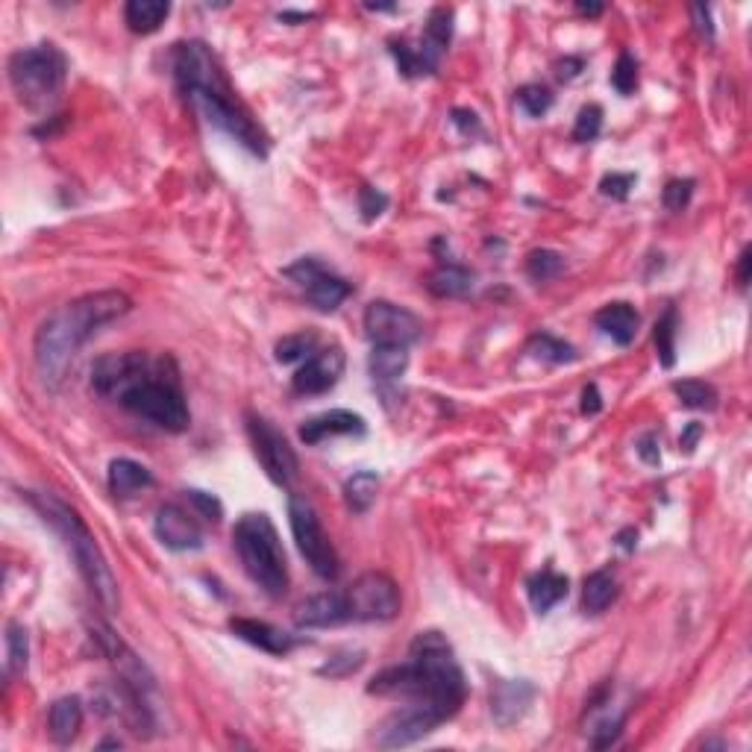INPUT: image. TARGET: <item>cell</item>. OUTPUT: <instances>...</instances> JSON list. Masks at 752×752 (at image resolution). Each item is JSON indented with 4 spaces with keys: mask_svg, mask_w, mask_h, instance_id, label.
<instances>
[{
    "mask_svg": "<svg viewBox=\"0 0 752 752\" xmlns=\"http://www.w3.org/2000/svg\"><path fill=\"white\" fill-rule=\"evenodd\" d=\"M750 262V247H744L741 256H738V285L741 288H747V282H750Z\"/></svg>",
    "mask_w": 752,
    "mask_h": 752,
    "instance_id": "obj_51",
    "label": "cell"
},
{
    "mask_svg": "<svg viewBox=\"0 0 752 752\" xmlns=\"http://www.w3.org/2000/svg\"><path fill=\"white\" fill-rule=\"evenodd\" d=\"M359 209H362L365 221H374V218H379L388 209V194H382L374 186H362L359 188Z\"/></svg>",
    "mask_w": 752,
    "mask_h": 752,
    "instance_id": "obj_43",
    "label": "cell"
},
{
    "mask_svg": "<svg viewBox=\"0 0 752 752\" xmlns=\"http://www.w3.org/2000/svg\"><path fill=\"white\" fill-rule=\"evenodd\" d=\"M186 497H188V503L197 509V515L206 517L209 523H221V517H224V506H221V500H218L215 494H206V491L188 488Z\"/></svg>",
    "mask_w": 752,
    "mask_h": 752,
    "instance_id": "obj_40",
    "label": "cell"
},
{
    "mask_svg": "<svg viewBox=\"0 0 752 752\" xmlns=\"http://www.w3.org/2000/svg\"><path fill=\"white\" fill-rule=\"evenodd\" d=\"M638 456L647 462V465H658L661 462V453H658V435L656 432H647L641 441H638Z\"/></svg>",
    "mask_w": 752,
    "mask_h": 752,
    "instance_id": "obj_44",
    "label": "cell"
},
{
    "mask_svg": "<svg viewBox=\"0 0 752 752\" xmlns=\"http://www.w3.org/2000/svg\"><path fill=\"white\" fill-rule=\"evenodd\" d=\"M344 603L350 620L385 623L400 614V588L388 573L368 570L344 591Z\"/></svg>",
    "mask_w": 752,
    "mask_h": 752,
    "instance_id": "obj_9",
    "label": "cell"
},
{
    "mask_svg": "<svg viewBox=\"0 0 752 752\" xmlns=\"http://www.w3.org/2000/svg\"><path fill=\"white\" fill-rule=\"evenodd\" d=\"M288 523H291V535L297 541V550L300 556L306 559V564L321 576L332 582L341 570L338 564V553L329 541V535L324 532L321 520L315 515L312 503H306L300 494H291L288 497Z\"/></svg>",
    "mask_w": 752,
    "mask_h": 752,
    "instance_id": "obj_8",
    "label": "cell"
},
{
    "mask_svg": "<svg viewBox=\"0 0 752 752\" xmlns=\"http://www.w3.org/2000/svg\"><path fill=\"white\" fill-rule=\"evenodd\" d=\"M365 418L350 409H329L324 415H315L300 426L303 444H321L332 435H365Z\"/></svg>",
    "mask_w": 752,
    "mask_h": 752,
    "instance_id": "obj_19",
    "label": "cell"
},
{
    "mask_svg": "<svg viewBox=\"0 0 752 752\" xmlns=\"http://www.w3.org/2000/svg\"><path fill=\"white\" fill-rule=\"evenodd\" d=\"M526 591H529L532 609L538 611V614H547V611L553 609V606H559L564 597H567L570 582H567V576H562V573L544 567V570H538V573L529 576Z\"/></svg>",
    "mask_w": 752,
    "mask_h": 752,
    "instance_id": "obj_22",
    "label": "cell"
},
{
    "mask_svg": "<svg viewBox=\"0 0 752 752\" xmlns=\"http://www.w3.org/2000/svg\"><path fill=\"white\" fill-rule=\"evenodd\" d=\"M453 39V9H432L426 18L421 45L412 47V77H426L438 68L444 50Z\"/></svg>",
    "mask_w": 752,
    "mask_h": 752,
    "instance_id": "obj_14",
    "label": "cell"
},
{
    "mask_svg": "<svg viewBox=\"0 0 752 752\" xmlns=\"http://www.w3.org/2000/svg\"><path fill=\"white\" fill-rule=\"evenodd\" d=\"M700 435H703V423L691 421V423H688V426H685L682 438H679V447H682L685 453H694V447H697Z\"/></svg>",
    "mask_w": 752,
    "mask_h": 752,
    "instance_id": "obj_48",
    "label": "cell"
},
{
    "mask_svg": "<svg viewBox=\"0 0 752 752\" xmlns=\"http://www.w3.org/2000/svg\"><path fill=\"white\" fill-rule=\"evenodd\" d=\"M341 374H344V350L329 347V350L309 356L306 365L294 374L291 385H294L297 394L315 397V394H327L329 388H335Z\"/></svg>",
    "mask_w": 752,
    "mask_h": 752,
    "instance_id": "obj_16",
    "label": "cell"
},
{
    "mask_svg": "<svg viewBox=\"0 0 752 752\" xmlns=\"http://www.w3.org/2000/svg\"><path fill=\"white\" fill-rule=\"evenodd\" d=\"M653 338H656V350L661 365H664V368H673V365H676V309H673V306L656 321Z\"/></svg>",
    "mask_w": 752,
    "mask_h": 752,
    "instance_id": "obj_34",
    "label": "cell"
},
{
    "mask_svg": "<svg viewBox=\"0 0 752 752\" xmlns=\"http://www.w3.org/2000/svg\"><path fill=\"white\" fill-rule=\"evenodd\" d=\"M603 409V397H600V388L591 382L582 388V415H597Z\"/></svg>",
    "mask_w": 752,
    "mask_h": 752,
    "instance_id": "obj_45",
    "label": "cell"
},
{
    "mask_svg": "<svg viewBox=\"0 0 752 752\" xmlns=\"http://www.w3.org/2000/svg\"><path fill=\"white\" fill-rule=\"evenodd\" d=\"M168 15H171V3H165V0H130L124 6V21L139 36L156 33Z\"/></svg>",
    "mask_w": 752,
    "mask_h": 752,
    "instance_id": "obj_26",
    "label": "cell"
},
{
    "mask_svg": "<svg viewBox=\"0 0 752 752\" xmlns=\"http://www.w3.org/2000/svg\"><path fill=\"white\" fill-rule=\"evenodd\" d=\"M365 332L374 344H394V347H409L423 335L421 318L397 303L374 300L365 309Z\"/></svg>",
    "mask_w": 752,
    "mask_h": 752,
    "instance_id": "obj_11",
    "label": "cell"
},
{
    "mask_svg": "<svg viewBox=\"0 0 752 752\" xmlns=\"http://www.w3.org/2000/svg\"><path fill=\"white\" fill-rule=\"evenodd\" d=\"M564 268V259L562 253H556V250H532L529 256H526V274L532 277L535 282H547L553 280V277H559Z\"/></svg>",
    "mask_w": 752,
    "mask_h": 752,
    "instance_id": "obj_35",
    "label": "cell"
},
{
    "mask_svg": "<svg viewBox=\"0 0 752 752\" xmlns=\"http://www.w3.org/2000/svg\"><path fill=\"white\" fill-rule=\"evenodd\" d=\"M362 661H365V653H359V650H356V653H338L335 658H329L318 673H321V676H329V679H338V676H347V673L359 670Z\"/></svg>",
    "mask_w": 752,
    "mask_h": 752,
    "instance_id": "obj_41",
    "label": "cell"
},
{
    "mask_svg": "<svg viewBox=\"0 0 752 752\" xmlns=\"http://www.w3.org/2000/svg\"><path fill=\"white\" fill-rule=\"evenodd\" d=\"M288 280H294L303 291H306V300L318 309V312H335L347 297H350V282L329 274L327 268L318 262V259H300L294 265H288L282 271Z\"/></svg>",
    "mask_w": 752,
    "mask_h": 752,
    "instance_id": "obj_13",
    "label": "cell"
},
{
    "mask_svg": "<svg viewBox=\"0 0 752 752\" xmlns=\"http://www.w3.org/2000/svg\"><path fill=\"white\" fill-rule=\"evenodd\" d=\"M312 18L309 12H280V21H306Z\"/></svg>",
    "mask_w": 752,
    "mask_h": 752,
    "instance_id": "obj_53",
    "label": "cell"
},
{
    "mask_svg": "<svg viewBox=\"0 0 752 752\" xmlns=\"http://www.w3.org/2000/svg\"><path fill=\"white\" fill-rule=\"evenodd\" d=\"M315 344H318V335H315L312 329H306V332H291V335L280 338L277 347H274L277 362H282V365L300 362V359H306V356L315 350Z\"/></svg>",
    "mask_w": 752,
    "mask_h": 752,
    "instance_id": "obj_33",
    "label": "cell"
},
{
    "mask_svg": "<svg viewBox=\"0 0 752 752\" xmlns=\"http://www.w3.org/2000/svg\"><path fill=\"white\" fill-rule=\"evenodd\" d=\"M535 700V685L526 679H503L491 688V717L497 726L509 729L529 711Z\"/></svg>",
    "mask_w": 752,
    "mask_h": 752,
    "instance_id": "obj_17",
    "label": "cell"
},
{
    "mask_svg": "<svg viewBox=\"0 0 752 752\" xmlns=\"http://www.w3.org/2000/svg\"><path fill=\"white\" fill-rule=\"evenodd\" d=\"M529 353L541 362H550V365H564V362L576 359V350L567 341L556 338V335H547V332L529 338Z\"/></svg>",
    "mask_w": 752,
    "mask_h": 752,
    "instance_id": "obj_31",
    "label": "cell"
},
{
    "mask_svg": "<svg viewBox=\"0 0 752 752\" xmlns=\"http://www.w3.org/2000/svg\"><path fill=\"white\" fill-rule=\"evenodd\" d=\"M635 180H638L635 174H617V171H611V174H606L600 180V194L611 197V200H626L629 191L635 188Z\"/></svg>",
    "mask_w": 752,
    "mask_h": 752,
    "instance_id": "obj_42",
    "label": "cell"
},
{
    "mask_svg": "<svg viewBox=\"0 0 752 752\" xmlns=\"http://www.w3.org/2000/svg\"><path fill=\"white\" fill-rule=\"evenodd\" d=\"M230 632L235 638L271 653V656H288L300 641L288 632H282L277 626L265 623V620H253V617H233L230 620Z\"/></svg>",
    "mask_w": 752,
    "mask_h": 752,
    "instance_id": "obj_18",
    "label": "cell"
},
{
    "mask_svg": "<svg viewBox=\"0 0 752 752\" xmlns=\"http://www.w3.org/2000/svg\"><path fill=\"white\" fill-rule=\"evenodd\" d=\"M106 747H121V741H118V738H106V741L100 744V750H106Z\"/></svg>",
    "mask_w": 752,
    "mask_h": 752,
    "instance_id": "obj_54",
    "label": "cell"
},
{
    "mask_svg": "<svg viewBox=\"0 0 752 752\" xmlns=\"http://www.w3.org/2000/svg\"><path fill=\"white\" fill-rule=\"evenodd\" d=\"M65 77H68V59H65V53L59 47L50 45V42L15 50L9 56L12 89L33 109L53 103L62 92V86H65Z\"/></svg>",
    "mask_w": 752,
    "mask_h": 752,
    "instance_id": "obj_7",
    "label": "cell"
},
{
    "mask_svg": "<svg viewBox=\"0 0 752 752\" xmlns=\"http://www.w3.org/2000/svg\"><path fill=\"white\" fill-rule=\"evenodd\" d=\"M517 106H520L529 118H541V115L550 112L553 94H550V89H544V86H523V89L517 92Z\"/></svg>",
    "mask_w": 752,
    "mask_h": 752,
    "instance_id": "obj_37",
    "label": "cell"
},
{
    "mask_svg": "<svg viewBox=\"0 0 752 752\" xmlns=\"http://www.w3.org/2000/svg\"><path fill=\"white\" fill-rule=\"evenodd\" d=\"M106 482H109V491L115 497H136L144 488H153V473L133 462V459H112L109 462V470H106Z\"/></svg>",
    "mask_w": 752,
    "mask_h": 752,
    "instance_id": "obj_21",
    "label": "cell"
},
{
    "mask_svg": "<svg viewBox=\"0 0 752 752\" xmlns=\"http://www.w3.org/2000/svg\"><path fill=\"white\" fill-rule=\"evenodd\" d=\"M691 15H694V21H697V33L705 36V39H711V36H714V27H711V12H708V6L694 3V6H691Z\"/></svg>",
    "mask_w": 752,
    "mask_h": 752,
    "instance_id": "obj_46",
    "label": "cell"
},
{
    "mask_svg": "<svg viewBox=\"0 0 752 752\" xmlns=\"http://www.w3.org/2000/svg\"><path fill=\"white\" fill-rule=\"evenodd\" d=\"M673 394L679 397L682 406L688 409H714L717 406V391L703 379H682L673 382Z\"/></svg>",
    "mask_w": 752,
    "mask_h": 752,
    "instance_id": "obj_32",
    "label": "cell"
},
{
    "mask_svg": "<svg viewBox=\"0 0 752 752\" xmlns=\"http://www.w3.org/2000/svg\"><path fill=\"white\" fill-rule=\"evenodd\" d=\"M174 77L186 97L203 112L209 124L233 136L256 156H268V136L262 127L250 118V112L238 103L230 92L227 77L221 74L212 50L191 39L174 47Z\"/></svg>",
    "mask_w": 752,
    "mask_h": 752,
    "instance_id": "obj_4",
    "label": "cell"
},
{
    "mask_svg": "<svg viewBox=\"0 0 752 752\" xmlns=\"http://www.w3.org/2000/svg\"><path fill=\"white\" fill-rule=\"evenodd\" d=\"M153 529H156V538L168 550L186 553V550H200L203 547V529H200V523L188 515L183 506H177V503H165V506L156 509Z\"/></svg>",
    "mask_w": 752,
    "mask_h": 752,
    "instance_id": "obj_15",
    "label": "cell"
},
{
    "mask_svg": "<svg viewBox=\"0 0 752 752\" xmlns=\"http://www.w3.org/2000/svg\"><path fill=\"white\" fill-rule=\"evenodd\" d=\"M559 71V80H573V77H579V71L585 68V62L579 59V56H567V59H562L559 65H556Z\"/></svg>",
    "mask_w": 752,
    "mask_h": 752,
    "instance_id": "obj_49",
    "label": "cell"
},
{
    "mask_svg": "<svg viewBox=\"0 0 752 752\" xmlns=\"http://www.w3.org/2000/svg\"><path fill=\"white\" fill-rule=\"evenodd\" d=\"M614 541H617V547H620V550L632 553V550L638 547V529H635V526H626V529H620V532H617V538H614Z\"/></svg>",
    "mask_w": 752,
    "mask_h": 752,
    "instance_id": "obj_50",
    "label": "cell"
},
{
    "mask_svg": "<svg viewBox=\"0 0 752 752\" xmlns=\"http://www.w3.org/2000/svg\"><path fill=\"white\" fill-rule=\"evenodd\" d=\"M294 620H297V626H306V629H324V626H338V623L350 620L347 603H344V594L327 591V594L309 597V600L297 609Z\"/></svg>",
    "mask_w": 752,
    "mask_h": 752,
    "instance_id": "obj_20",
    "label": "cell"
},
{
    "mask_svg": "<svg viewBox=\"0 0 752 752\" xmlns=\"http://www.w3.org/2000/svg\"><path fill=\"white\" fill-rule=\"evenodd\" d=\"M611 86L620 94H632L635 86H638V62L632 59V53H620L617 56V65L611 71Z\"/></svg>",
    "mask_w": 752,
    "mask_h": 752,
    "instance_id": "obj_38",
    "label": "cell"
},
{
    "mask_svg": "<svg viewBox=\"0 0 752 752\" xmlns=\"http://www.w3.org/2000/svg\"><path fill=\"white\" fill-rule=\"evenodd\" d=\"M600 130H603V106H597V103L582 106L576 115V124H573V141L588 144L600 136Z\"/></svg>",
    "mask_w": 752,
    "mask_h": 752,
    "instance_id": "obj_36",
    "label": "cell"
},
{
    "mask_svg": "<svg viewBox=\"0 0 752 752\" xmlns=\"http://www.w3.org/2000/svg\"><path fill=\"white\" fill-rule=\"evenodd\" d=\"M617 600V582L609 570H594L591 576H585L582 585V609L588 614H603L611 603Z\"/></svg>",
    "mask_w": 752,
    "mask_h": 752,
    "instance_id": "obj_27",
    "label": "cell"
},
{
    "mask_svg": "<svg viewBox=\"0 0 752 752\" xmlns=\"http://www.w3.org/2000/svg\"><path fill=\"white\" fill-rule=\"evenodd\" d=\"M444 720L423 708V705L406 703L400 711L388 714L374 732V744L382 747V750H400V747H409V744H418L421 738H426L429 732H435Z\"/></svg>",
    "mask_w": 752,
    "mask_h": 752,
    "instance_id": "obj_12",
    "label": "cell"
},
{
    "mask_svg": "<svg viewBox=\"0 0 752 752\" xmlns=\"http://www.w3.org/2000/svg\"><path fill=\"white\" fill-rule=\"evenodd\" d=\"M594 324H597V329H603L614 344L626 347V344L635 341L641 318L629 303H609L594 315Z\"/></svg>",
    "mask_w": 752,
    "mask_h": 752,
    "instance_id": "obj_23",
    "label": "cell"
},
{
    "mask_svg": "<svg viewBox=\"0 0 752 752\" xmlns=\"http://www.w3.org/2000/svg\"><path fill=\"white\" fill-rule=\"evenodd\" d=\"M27 658H30V638L27 629L12 620L6 626V676H18L27 673Z\"/></svg>",
    "mask_w": 752,
    "mask_h": 752,
    "instance_id": "obj_30",
    "label": "cell"
},
{
    "mask_svg": "<svg viewBox=\"0 0 752 752\" xmlns=\"http://www.w3.org/2000/svg\"><path fill=\"white\" fill-rule=\"evenodd\" d=\"M30 506L42 515L45 523H50L59 538L65 541L68 553L74 556L80 576L86 579V585L92 588V594L97 597V603L106 611H118V582L109 570V562L103 556V550L97 547L94 535L89 532V526L83 523V517L77 515L68 503H62L53 494H39V491H27Z\"/></svg>",
    "mask_w": 752,
    "mask_h": 752,
    "instance_id": "obj_5",
    "label": "cell"
},
{
    "mask_svg": "<svg viewBox=\"0 0 752 752\" xmlns=\"http://www.w3.org/2000/svg\"><path fill=\"white\" fill-rule=\"evenodd\" d=\"M92 388L100 397L118 400L133 415L156 423L159 429L186 432L191 423L174 356L150 359L139 350L106 353L94 362Z\"/></svg>",
    "mask_w": 752,
    "mask_h": 752,
    "instance_id": "obj_1",
    "label": "cell"
},
{
    "mask_svg": "<svg viewBox=\"0 0 752 752\" xmlns=\"http://www.w3.org/2000/svg\"><path fill=\"white\" fill-rule=\"evenodd\" d=\"M47 726H50V738L59 747H68L80 735V726H83V700L80 697H62V700H56V703L50 705Z\"/></svg>",
    "mask_w": 752,
    "mask_h": 752,
    "instance_id": "obj_24",
    "label": "cell"
},
{
    "mask_svg": "<svg viewBox=\"0 0 752 752\" xmlns=\"http://www.w3.org/2000/svg\"><path fill=\"white\" fill-rule=\"evenodd\" d=\"M453 124H456L462 133H479V118H476V112H470V109H453Z\"/></svg>",
    "mask_w": 752,
    "mask_h": 752,
    "instance_id": "obj_47",
    "label": "cell"
},
{
    "mask_svg": "<svg viewBox=\"0 0 752 752\" xmlns=\"http://www.w3.org/2000/svg\"><path fill=\"white\" fill-rule=\"evenodd\" d=\"M244 421H247V435H250L253 453L262 462L265 473L277 485H291L297 470H300V462H297V453L288 444V438L268 418H262L256 412H247Z\"/></svg>",
    "mask_w": 752,
    "mask_h": 752,
    "instance_id": "obj_10",
    "label": "cell"
},
{
    "mask_svg": "<svg viewBox=\"0 0 752 752\" xmlns=\"http://www.w3.org/2000/svg\"><path fill=\"white\" fill-rule=\"evenodd\" d=\"M576 12L588 15V18H597L603 12V3H576Z\"/></svg>",
    "mask_w": 752,
    "mask_h": 752,
    "instance_id": "obj_52",
    "label": "cell"
},
{
    "mask_svg": "<svg viewBox=\"0 0 752 752\" xmlns=\"http://www.w3.org/2000/svg\"><path fill=\"white\" fill-rule=\"evenodd\" d=\"M130 309H133V300L124 291L100 288V291H89L65 303L59 312H53L47 321H42L33 341V362L47 388H59L80 347L97 329L124 318Z\"/></svg>",
    "mask_w": 752,
    "mask_h": 752,
    "instance_id": "obj_3",
    "label": "cell"
},
{
    "mask_svg": "<svg viewBox=\"0 0 752 752\" xmlns=\"http://www.w3.org/2000/svg\"><path fill=\"white\" fill-rule=\"evenodd\" d=\"M233 544L244 573L268 594L282 597L288 591V562L282 550L280 532L265 512H247L238 517L233 529Z\"/></svg>",
    "mask_w": 752,
    "mask_h": 752,
    "instance_id": "obj_6",
    "label": "cell"
},
{
    "mask_svg": "<svg viewBox=\"0 0 752 752\" xmlns=\"http://www.w3.org/2000/svg\"><path fill=\"white\" fill-rule=\"evenodd\" d=\"M368 694L423 705L441 720H450L465 703L468 688L450 641L441 632L429 629L412 641L409 658L403 664L376 673L368 685Z\"/></svg>",
    "mask_w": 752,
    "mask_h": 752,
    "instance_id": "obj_2",
    "label": "cell"
},
{
    "mask_svg": "<svg viewBox=\"0 0 752 752\" xmlns=\"http://www.w3.org/2000/svg\"><path fill=\"white\" fill-rule=\"evenodd\" d=\"M426 288L435 297H468L473 288V271L453 265V262H441L429 277H426Z\"/></svg>",
    "mask_w": 752,
    "mask_h": 752,
    "instance_id": "obj_25",
    "label": "cell"
},
{
    "mask_svg": "<svg viewBox=\"0 0 752 752\" xmlns=\"http://www.w3.org/2000/svg\"><path fill=\"white\" fill-rule=\"evenodd\" d=\"M694 180H670L664 191H661V200H664V206L670 209V212H682L688 203H691V197H694Z\"/></svg>",
    "mask_w": 752,
    "mask_h": 752,
    "instance_id": "obj_39",
    "label": "cell"
},
{
    "mask_svg": "<svg viewBox=\"0 0 752 752\" xmlns=\"http://www.w3.org/2000/svg\"><path fill=\"white\" fill-rule=\"evenodd\" d=\"M376 491H379V476L374 470H359L344 482V503L350 512L365 515L374 506Z\"/></svg>",
    "mask_w": 752,
    "mask_h": 752,
    "instance_id": "obj_29",
    "label": "cell"
},
{
    "mask_svg": "<svg viewBox=\"0 0 752 752\" xmlns=\"http://www.w3.org/2000/svg\"><path fill=\"white\" fill-rule=\"evenodd\" d=\"M409 347H394V344H374L371 350V359H368V368H371V376L379 379V382H391L397 376L406 374L409 368Z\"/></svg>",
    "mask_w": 752,
    "mask_h": 752,
    "instance_id": "obj_28",
    "label": "cell"
}]
</instances>
